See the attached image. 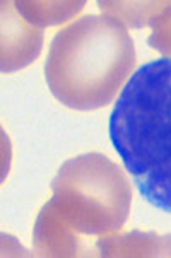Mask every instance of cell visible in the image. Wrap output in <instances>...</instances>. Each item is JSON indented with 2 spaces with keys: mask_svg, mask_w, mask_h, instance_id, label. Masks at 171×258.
Segmentation results:
<instances>
[{
  "mask_svg": "<svg viewBox=\"0 0 171 258\" xmlns=\"http://www.w3.org/2000/svg\"><path fill=\"white\" fill-rule=\"evenodd\" d=\"M109 139L140 195L171 214V58L130 76L109 116Z\"/></svg>",
  "mask_w": 171,
  "mask_h": 258,
  "instance_id": "6da1fadb",
  "label": "cell"
},
{
  "mask_svg": "<svg viewBox=\"0 0 171 258\" xmlns=\"http://www.w3.org/2000/svg\"><path fill=\"white\" fill-rule=\"evenodd\" d=\"M135 67L129 29L111 16L87 14L55 34L45 63L48 89L77 111H93L117 98Z\"/></svg>",
  "mask_w": 171,
  "mask_h": 258,
  "instance_id": "7a4b0ae2",
  "label": "cell"
},
{
  "mask_svg": "<svg viewBox=\"0 0 171 258\" xmlns=\"http://www.w3.org/2000/svg\"><path fill=\"white\" fill-rule=\"evenodd\" d=\"M51 191L46 205L93 250L99 238L122 229L132 205L127 173L99 152L65 161L51 181Z\"/></svg>",
  "mask_w": 171,
  "mask_h": 258,
  "instance_id": "3957f363",
  "label": "cell"
},
{
  "mask_svg": "<svg viewBox=\"0 0 171 258\" xmlns=\"http://www.w3.org/2000/svg\"><path fill=\"white\" fill-rule=\"evenodd\" d=\"M41 46L43 29L29 24L14 2H2V72H16L34 62Z\"/></svg>",
  "mask_w": 171,
  "mask_h": 258,
  "instance_id": "277c9868",
  "label": "cell"
},
{
  "mask_svg": "<svg viewBox=\"0 0 171 258\" xmlns=\"http://www.w3.org/2000/svg\"><path fill=\"white\" fill-rule=\"evenodd\" d=\"M33 246L38 256L74 258L93 256L94 250L81 236H77L45 204L39 211L33 231Z\"/></svg>",
  "mask_w": 171,
  "mask_h": 258,
  "instance_id": "5b68a950",
  "label": "cell"
},
{
  "mask_svg": "<svg viewBox=\"0 0 171 258\" xmlns=\"http://www.w3.org/2000/svg\"><path fill=\"white\" fill-rule=\"evenodd\" d=\"M96 256L104 258H156L171 256V234L151 231H129L103 236L96 241Z\"/></svg>",
  "mask_w": 171,
  "mask_h": 258,
  "instance_id": "8992f818",
  "label": "cell"
},
{
  "mask_svg": "<svg viewBox=\"0 0 171 258\" xmlns=\"http://www.w3.org/2000/svg\"><path fill=\"white\" fill-rule=\"evenodd\" d=\"M21 16L38 29L62 24L82 11L86 2H14Z\"/></svg>",
  "mask_w": 171,
  "mask_h": 258,
  "instance_id": "52a82bcc",
  "label": "cell"
},
{
  "mask_svg": "<svg viewBox=\"0 0 171 258\" xmlns=\"http://www.w3.org/2000/svg\"><path fill=\"white\" fill-rule=\"evenodd\" d=\"M103 14L111 16L129 28L140 29L149 24L159 2H98Z\"/></svg>",
  "mask_w": 171,
  "mask_h": 258,
  "instance_id": "ba28073f",
  "label": "cell"
},
{
  "mask_svg": "<svg viewBox=\"0 0 171 258\" xmlns=\"http://www.w3.org/2000/svg\"><path fill=\"white\" fill-rule=\"evenodd\" d=\"M147 26L151 28L147 43L159 51L163 58H171V2H159Z\"/></svg>",
  "mask_w": 171,
  "mask_h": 258,
  "instance_id": "9c48e42d",
  "label": "cell"
}]
</instances>
